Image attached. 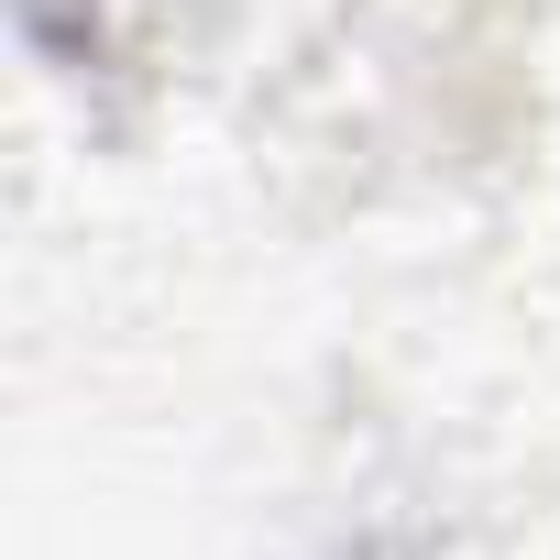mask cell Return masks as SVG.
Segmentation results:
<instances>
[{
    "instance_id": "6da1fadb",
    "label": "cell",
    "mask_w": 560,
    "mask_h": 560,
    "mask_svg": "<svg viewBox=\"0 0 560 560\" xmlns=\"http://www.w3.org/2000/svg\"><path fill=\"white\" fill-rule=\"evenodd\" d=\"M23 34H34V56L78 67V56H100V0H23Z\"/></svg>"
}]
</instances>
